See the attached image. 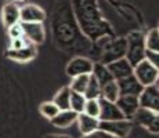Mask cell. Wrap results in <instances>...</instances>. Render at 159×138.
I'll return each mask as SVG.
<instances>
[{
	"label": "cell",
	"instance_id": "ffe728a7",
	"mask_svg": "<svg viewBox=\"0 0 159 138\" xmlns=\"http://www.w3.org/2000/svg\"><path fill=\"white\" fill-rule=\"evenodd\" d=\"M119 87L116 80H112L107 84H104L101 87V98L107 101H111V102H116V100L119 98Z\"/></svg>",
	"mask_w": 159,
	"mask_h": 138
},
{
	"label": "cell",
	"instance_id": "ba28073f",
	"mask_svg": "<svg viewBox=\"0 0 159 138\" xmlns=\"http://www.w3.org/2000/svg\"><path fill=\"white\" fill-rule=\"evenodd\" d=\"M94 62L86 57H75L66 65V75L75 78L80 75H91Z\"/></svg>",
	"mask_w": 159,
	"mask_h": 138
},
{
	"label": "cell",
	"instance_id": "9c48e42d",
	"mask_svg": "<svg viewBox=\"0 0 159 138\" xmlns=\"http://www.w3.org/2000/svg\"><path fill=\"white\" fill-rule=\"evenodd\" d=\"M100 122H112V120H120V119H126L120 109L118 108L116 102H111L104 98H100Z\"/></svg>",
	"mask_w": 159,
	"mask_h": 138
},
{
	"label": "cell",
	"instance_id": "5b68a950",
	"mask_svg": "<svg viewBox=\"0 0 159 138\" xmlns=\"http://www.w3.org/2000/svg\"><path fill=\"white\" fill-rule=\"evenodd\" d=\"M133 123L129 119H120V120L112 122H100V130L108 133L114 138H126L130 134Z\"/></svg>",
	"mask_w": 159,
	"mask_h": 138
},
{
	"label": "cell",
	"instance_id": "8fae6325",
	"mask_svg": "<svg viewBox=\"0 0 159 138\" xmlns=\"http://www.w3.org/2000/svg\"><path fill=\"white\" fill-rule=\"evenodd\" d=\"M116 83H118L119 94L120 96L139 97L143 93V90H144V86L134 78V75H130L125 79H120V80H116Z\"/></svg>",
	"mask_w": 159,
	"mask_h": 138
},
{
	"label": "cell",
	"instance_id": "cb8c5ba5",
	"mask_svg": "<svg viewBox=\"0 0 159 138\" xmlns=\"http://www.w3.org/2000/svg\"><path fill=\"white\" fill-rule=\"evenodd\" d=\"M86 97L83 94L75 93V91H71V101H69V109L79 113H83L84 105H86Z\"/></svg>",
	"mask_w": 159,
	"mask_h": 138
},
{
	"label": "cell",
	"instance_id": "5bb4252c",
	"mask_svg": "<svg viewBox=\"0 0 159 138\" xmlns=\"http://www.w3.org/2000/svg\"><path fill=\"white\" fill-rule=\"evenodd\" d=\"M107 68L111 72L114 80H120V79H125V78H127V76L133 75L134 66L131 65L126 58H122V60H118V61H114V62L108 64Z\"/></svg>",
	"mask_w": 159,
	"mask_h": 138
},
{
	"label": "cell",
	"instance_id": "3957f363",
	"mask_svg": "<svg viewBox=\"0 0 159 138\" xmlns=\"http://www.w3.org/2000/svg\"><path fill=\"white\" fill-rule=\"evenodd\" d=\"M122 58H126V38L107 39L105 44L102 46L101 64L108 65Z\"/></svg>",
	"mask_w": 159,
	"mask_h": 138
},
{
	"label": "cell",
	"instance_id": "e0dca14e",
	"mask_svg": "<svg viewBox=\"0 0 159 138\" xmlns=\"http://www.w3.org/2000/svg\"><path fill=\"white\" fill-rule=\"evenodd\" d=\"M76 120H78V113L73 112L71 109H66V110H60V113H58L54 119H51L50 122L56 126V127L66 128V127H69V126H72Z\"/></svg>",
	"mask_w": 159,
	"mask_h": 138
},
{
	"label": "cell",
	"instance_id": "d6a6232c",
	"mask_svg": "<svg viewBox=\"0 0 159 138\" xmlns=\"http://www.w3.org/2000/svg\"><path fill=\"white\" fill-rule=\"evenodd\" d=\"M157 84L159 86V76H158V80H157Z\"/></svg>",
	"mask_w": 159,
	"mask_h": 138
},
{
	"label": "cell",
	"instance_id": "7402d4cb",
	"mask_svg": "<svg viewBox=\"0 0 159 138\" xmlns=\"http://www.w3.org/2000/svg\"><path fill=\"white\" fill-rule=\"evenodd\" d=\"M84 97L86 100H100L101 98V86L100 83L90 75L89 78V83H87V87L84 90Z\"/></svg>",
	"mask_w": 159,
	"mask_h": 138
},
{
	"label": "cell",
	"instance_id": "ac0fdd59",
	"mask_svg": "<svg viewBox=\"0 0 159 138\" xmlns=\"http://www.w3.org/2000/svg\"><path fill=\"white\" fill-rule=\"evenodd\" d=\"M78 124H79V130L84 134H90L93 131L98 130L100 127V119L97 118H91V116L86 115V113H79L78 115Z\"/></svg>",
	"mask_w": 159,
	"mask_h": 138
},
{
	"label": "cell",
	"instance_id": "44dd1931",
	"mask_svg": "<svg viewBox=\"0 0 159 138\" xmlns=\"http://www.w3.org/2000/svg\"><path fill=\"white\" fill-rule=\"evenodd\" d=\"M69 101H71V88L62 87L56 94L53 102L60 108V110H66V109H69Z\"/></svg>",
	"mask_w": 159,
	"mask_h": 138
},
{
	"label": "cell",
	"instance_id": "277c9868",
	"mask_svg": "<svg viewBox=\"0 0 159 138\" xmlns=\"http://www.w3.org/2000/svg\"><path fill=\"white\" fill-rule=\"evenodd\" d=\"M133 75L144 87H147V86H151L157 83L159 70L155 66H152L147 60H144L133 68Z\"/></svg>",
	"mask_w": 159,
	"mask_h": 138
},
{
	"label": "cell",
	"instance_id": "836d02e7",
	"mask_svg": "<svg viewBox=\"0 0 159 138\" xmlns=\"http://www.w3.org/2000/svg\"><path fill=\"white\" fill-rule=\"evenodd\" d=\"M158 30H159V26H158Z\"/></svg>",
	"mask_w": 159,
	"mask_h": 138
},
{
	"label": "cell",
	"instance_id": "7a4b0ae2",
	"mask_svg": "<svg viewBox=\"0 0 159 138\" xmlns=\"http://www.w3.org/2000/svg\"><path fill=\"white\" fill-rule=\"evenodd\" d=\"M145 40L144 33L140 30H133L126 38V60L133 66L145 60Z\"/></svg>",
	"mask_w": 159,
	"mask_h": 138
},
{
	"label": "cell",
	"instance_id": "4dcf8cb0",
	"mask_svg": "<svg viewBox=\"0 0 159 138\" xmlns=\"http://www.w3.org/2000/svg\"><path fill=\"white\" fill-rule=\"evenodd\" d=\"M82 138H114L112 136H109L108 133H105V131H102V130H96V131H93V133H90V134H84Z\"/></svg>",
	"mask_w": 159,
	"mask_h": 138
},
{
	"label": "cell",
	"instance_id": "484cf974",
	"mask_svg": "<svg viewBox=\"0 0 159 138\" xmlns=\"http://www.w3.org/2000/svg\"><path fill=\"white\" fill-rule=\"evenodd\" d=\"M39 110H40L42 116H44V118L48 119V120L54 119L58 113H60V108H58L53 101H46V102H43L40 106H39Z\"/></svg>",
	"mask_w": 159,
	"mask_h": 138
},
{
	"label": "cell",
	"instance_id": "8992f818",
	"mask_svg": "<svg viewBox=\"0 0 159 138\" xmlns=\"http://www.w3.org/2000/svg\"><path fill=\"white\" fill-rule=\"evenodd\" d=\"M139 102L140 108L159 113V86L157 83L144 87L143 93L139 96Z\"/></svg>",
	"mask_w": 159,
	"mask_h": 138
},
{
	"label": "cell",
	"instance_id": "83f0119b",
	"mask_svg": "<svg viewBox=\"0 0 159 138\" xmlns=\"http://www.w3.org/2000/svg\"><path fill=\"white\" fill-rule=\"evenodd\" d=\"M28 44H32L25 36H21V38H15V39H10V47L8 50H18V48H22Z\"/></svg>",
	"mask_w": 159,
	"mask_h": 138
},
{
	"label": "cell",
	"instance_id": "9a60e30c",
	"mask_svg": "<svg viewBox=\"0 0 159 138\" xmlns=\"http://www.w3.org/2000/svg\"><path fill=\"white\" fill-rule=\"evenodd\" d=\"M38 55V50H36L35 44H28L22 48L18 50H7L6 51V57L15 62H29Z\"/></svg>",
	"mask_w": 159,
	"mask_h": 138
},
{
	"label": "cell",
	"instance_id": "4fadbf2b",
	"mask_svg": "<svg viewBox=\"0 0 159 138\" xmlns=\"http://www.w3.org/2000/svg\"><path fill=\"white\" fill-rule=\"evenodd\" d=\"M116 105L120 109V112L123 113V116L126 119L131 120L133 116L136 115V112L140 108V102H139V97L134 96H119V98L116 100Z\"/></svg>",
	"mask_w": 159,
	"mask_h": 138
},
{
	"label": "cell",
	"instance_id": "603a6c76",
	"mask_svg": "<svg viewBox=\"0 0 159 138\" xmlns=\"http://www.w3.org/2000/svg\"><path fill=\"white\" fill-rule=\"evenodd\" d=\"M145 40V48L149 51H157L159 53V30L158 28H154L149 32H147L144 35Z\"/></svg>",
	"mask_w": 159,
	"mask_h": 138
},
{
	"label": "cell",
	"instance_id": "d4e9b609",
	"mask_svg": "<svg viewBox=\"0 0 159 138\" xmlns=\"http://www.w3.org/2000/svg\"><path fill=\"white\" fill-rule=\"evenodd\" d=\"M89 78H90V75H80V76L72 78V83H71V86H69L71 91H75V93H79V94H84V90H86L87 83H89Z\"/></svg>",
	"mask_w": 159,
	"mask_h": 138
},
{
	"label": "cell",
	"instance_id": "4316f807",
	"mask_svg": "<svg viewBox=\"0 0 159 138\" xmlns=\"http://www.w3.org/2000/svg\"><path fill=\"white\" fill-rule=\"evenodd\" d=\"M83 113L91 116V118H97L100 116V101L98 100H87L86 105H84Z\"/></svg>",
	"mask_w": 159,
	"mask_h": 138
},
{
	"label": "cell",
	"instance_id": "f546056e",
	"mask_svg": "<svg viewBox=\"0 0 159 138\" xmlns=\"http://www.w3.org/2000/svg\"><path fill=\"white\" fill-rule=\"evenodd\" d=\"M145 60L148 61V62L151 64L152 66H155V68L159 70V53H157V51H149V50H147V53H145Z\"/></svg>",
	"mask_w": 159,
	"mask_h": 138
},
{
	"label": "cell",
	"instance_id": "30bf717a",
	"mask_svg": "<svg viewBox=\"0 0 159 138\" xmlns=\"http://www.w3.org/2000/svg\"><path fill=\"white\" fill-rule=\"evenodd\" d=\"M25 36L32 44H42L46 39V32L43 24L40 22H21Z\"/></svg>",
	"mask_w": 159,
	"mask_h": 138
},
{
	"label": "cell",
	"instance_id": "d6986e66",
	"mask_svg": "<svg viewBox=\"0 0 159 138\" xmlns=\"http://www.w3.org/2000/svg\"><path fill=\"white\" fill-rule=\"evenodd\" d=\"M91 76H93V78L100 83V86H101V87L104 84H107V83L114 80V78H112L111 72H109L108 68H107V65H104V64H101V62L94 64Z\"/></svg>",
	"mask_w": 159,
	"mask_h": 138
},
{
	"label": "cell",
	"instance_id": "7c38bea8",
	"mask_svg": "<svg viewBox=\"0 0 159 138\" xmlns=\"http://www.w3.org/2000/svg\"><path fill=\"white\" fill-rule=\"evenodd\" d=\"M46 20V13L42 7L36 4H26L20 8V21L21 22H40Z\"/></svg>",
	"mask_w": 159,
	"mask_h": 138
},
{
	"label": "cell",
	"instance_id": "6da1fadb",
	"mask_svg": "<svg viewBox=\"0 0 159 138\" xmlns=\"http://www.w3.org/2000/svg\"><path fill=\"white\" fill-rule=\"evenodd\" d=\"M75 13L82 32L91 40H98L102 36L111 35L108 24L101 18L98 8L90 0H78L75 3Z\"/></svg>",
	"mask_w": 159,
	"mask_h": 138
},
{
	"label": "cell",
	"instance_id": "52a82bcc",
	"mask_svg": "<svg viewBox=\"0 0 159 138\" xmlns=\"http://www.w3.org/2000/svg\"><path fill=\"white\" fill-rule=\"evenodd\" d=\"M133 119L136 123L145 127L149 133L159 134V113H155L152 110L144 108H139L136 115L133 116Z\"/></svg>",
	"mask_w": 159,
	"mask_h": 138
},
{
	"label": "cell",
	"instance_id": "f1b7e54d",
	"mask_svg": "<svg viewBox=\"0 0 159 138\" xmlns=\"http://www.w3.org/2000/svg\"><path fill=\"white\" fill-rule=\"evenodd\" d=\"M7 33H8V38L10 39H15V38H21V36H24V29H22L21 22L8 26L7 28Z\"/></svg>",
	"mask_w": 159,
	"mask_h": 138
},
{
	"label": "cell",
	"instance_id": "1f68e13d",
	"mask_svg": "<svg viewBox=\"0 0 159 138\" xmlns=\"http://www.w3.org/2000/svg\"><path fill=\"white\" fill-rule=\"evenodd\" d=\"M44 138H72V137L65 136V134H50V136H47Z\"/></svg>",
	"mask_w": 159,
	"mask_h": 138
},
{
	"label": "cell",
	"instance_id": "2e32d148",
	"mask_svg": "<svg viewBox=\"0 0 159 138\" xmlns=\"http://www.w3.org/2000/svg\"><path fill=\"white\" fill-rule=\"evenodd\" d=\"M20 6L15 3H6L2 8V21L6 28L15 25L20 21Z\"/></svg>",
	"mask_w": 159,
	"mask_h": 138
}]
</instances>
